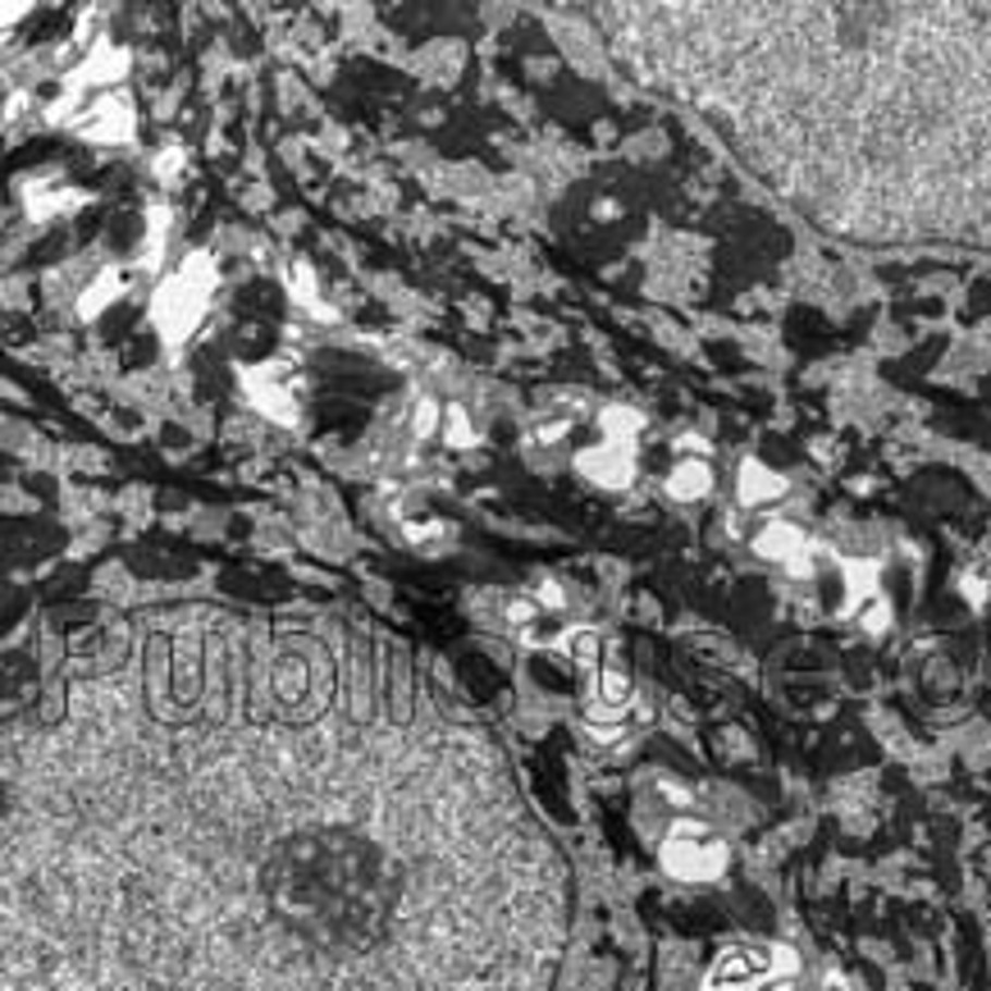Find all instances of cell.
Segmentation results:
<instances>
[{"instance_id":"obj_1","label":"cell","mask_w":991,"mask_h":991,"mask_svg":"<svg viewBox=\"0 0 991 991\" xmlns=\"http://www.w3.org/2000/svg\"><path fill=\"white\" fill-rule=\"evenodd\" d=\"M366 658L311 631L247 645L261 772V799H247L206 626L151 631L142 668L224 795L206 799L193 782L197 813L160 786L147 805L164 818L87 828L124 859L5 864V891L129 882L87 909L91 928H124L91 946L83 978L124 955L114 987L133 991H545L562 901L539 828H430V813L462 809L457 795L393 799L389 741L362 759L384 726L352 718Z\"/></svg>"},{"instance_id":"obj_2","label":"cell","mask_w":991,"mask_h":991,"mask_svg":"<svg viewBox=\"0 0 991 991\" xmlns=\"http://www.w3.org/2000/svg\"><path fill=\"white\" fill-rule=\"evenodd\" d=\"M626 64L864 243L991 247V5H612Z\"/></svg>"},{"instance_id":"obj_3","label":"cell","mask_w":991,"mask_h":991,"mask_svg":"<svg viewBox=\"0 0 991 991\" xmlns=\"http://www.w3.org/2000/svg\"><path fill=\"white\" fill-rule=\"evenodd\" d=\"M210 293H216V261H210L206 252H193L170 283H160V293L151 302V320L160 329V343L170 352L183 347L187 334L197 329V320L206 316Z\"/></svg>"},{"instance_id":"obj_4","label":"cell","mask_w":991,"mask_h":991,"mask_svg":"<svg viewBox=\"0 0 991 991\" xmlns=\"http://www.w3.org/2000/svg\"><path fill=\"white\" fill-rule=\"evenodd\" d=\"M124 74H129V56L114 51V46H97V51H91L78 69H69V74H64V97L51 106V124H69L78 114V106L91 101L87 91L120 83Z\"/></svg>"},{"instance_id":"obj_5","label":"cell","mask_w":991,"mask_h":991,"mask_svg":"<svg viewBox=\"0 0 991 991\" xmlns=\"http://www.w3.org/2000/svg\"><path fill=\"white\" fill-rule=\"evenodd\" d=\"M722 864H726L722 841H713L704 828H695V822H681V828L663 841V868L672 878L704 882V878H718Z\"/></svg>"},{"instance_id":"obj_6","label":"cell","mask_w":991,"mask_h":991,"mask_svg":"<svg viewBox=\"0 0 991 991\" xmlns=\"http://www.w3.org/2000/svg\"><path fill=\"white\" fill-rule=\"evenodd\" d=\"M243 389L252 397L256 412H266L279 425H297V389H293V370L289 362H261V366H247L243 370Z\"/></svg>"},{"instance_id":"obj_7","label":"cell","mask_w":991,"mask_h":991,"mask_svg":"<svg viewBox=\"0 0 991 991\" xmlns=\"http://www.w3.org/2000/svg\"><path fill=\"white\" fill-rule=\"evenodd\" d=\"M133 124H137V114L120 91H106V97H97L87 110H78L74 120H69V129H78L91 142H129Z\"/></svg>"},{"instance_id":"obj_8","label":"cell","mask_w":991,"mask_h":991,"mask_svg":"<svg viewBox=\"0 0 991 991\" xmlns=\"http://www.w3.org/2000/svg\"><path fill=\"white\" fill-rule=\"evenodd\" d=\"M576 470L585 480L603 485V489H626L635 480V448H622V443L585 448V453L576 457Z\"/></svg>"},{"instance_id":"obj_9","label":"cell","mask_w":991,"mask_h":991,"mask_svg":"<svg viewBox=\"0 0 991 991\" xmlns=\"http://www.w3.org/2000/svg\"><path fill=\"white\" fill-rule=\"evenodd\" d=\"M289 293H293V302H297V306H306V311H316V320H339V316H334V306H325L320 283H316L311 266H302V261H293V266H289Z\"/></svg>"},{"instance_id":"obj_10","label":"cell","mask_w":991,"mask_h":991,"mask_svg":"<svg viewBox=\"0 0 991 991\" xmlns=\"http://www.w3.org/2000/svg\"><path fill=\"white\" fill-rule=\"evenodd\" d=\"M708 485H713V476H708V466H704V462H695V457L676 462V470L668 476V493H672V499H681V503L704 499Z\"/></svg>"},{"instance_id":"obj_11","label":"cell","mask_w":991,"mask_h":991,"mask_svg":"<svg viewBox=\"0 0 991 991\" xmlns=\"http://www.w3.org/2000/svg\"><path fill=\"white\" fill-rule=\"evenodd\" d=\"M124 289H129V279L120 274V270H106L97 283H91V289L78 297V311L87 316V320H97L101 311H106V306H114V302H120L124 297Z\"/></svg>"},{"instance_id":"obj_12","label":"cell","mask_w":991,"mask_h":991,"mask_svg":"<svg viewBox=\"0 0 991 991\" xmlns=\"http://www.w3.org/2000/svg\"><path fill=\"white\" fill-rule=\"evenodd\" d=\"M782 489H786V480L772 476L763 462H745V466H741V499H745V503H772Z\"/></svg>"},{"instance_id":"obj_13","label":"cell","mask_w":991,"mask_h":991,"mask_svg":"<svg viewBox=\"0 0 991 991\" xmlns=\"http://www.w3.org/2000/svg\"><path fill=\"white\" fill-rule=\"evenodd\" d=\"M759 549L763 558H776V562H795L799 566V553H805V535L799 530H791V526H768L763 535H759Z\"/></svg>"},{"instance_id":"obj_14","label":"cell","mask_w":991,"mask_h":991,"mask_svg":"<svg viewBox=\"0 0 991 991\" xmlns=\"http://www.w3.org/2000/svg\"><path fill=\"white\" fill-rule=\"evenodd\" d=\"M83 201H87L83 193H64V187H51V193H46L41 183L28 187V216L33 220H46V216H56V210H74Z\"/></svg>"},{"instance_id":"obj_15","label":"cell","mask_w":991,"mask_h":991,"mask_svg":"<svg viewBox=\"0 0 991 991\" xmlns=\"http://www.w3.org/2000/svg\"><path fill=\"white\" fill-rule=\"evenodd\" d=\"M645 430V420L635 416L631 407H608L603 412V443H622V448H635V435Z\"/></svg>"},{"instance_id":"obj_16","label":"cell","mask_w":991,"mask_h":991,"mask_svg":"<svg viewBox=\"0 0 991 991\" xmlns=\"http://www.w3.org/2000/svg\"><path fill=\"white\" fill-rule=\"evenodd\" d=\"M443 443L448 448H470V443H476V425H470V416L462 407L443 412Z\"/></svg>"},{"instance_id":"obj_17","label":"cell","mask_w":991,"mask_h":991,"mask_svg":"<svg viewBox=\"0 0 991 991\" xmlns=\"http://www.w3.org/2000/svg\"><path fill=\"white\" fill-rule=\"evenodd\" d=\"M535 612H539V603H535V599H512V603H507V622H512V626H522V635H526V626L535 622Z\"/></svg>"},{"instance_id":"obj_18","label":"cell","mask_w":991,"mask_h":991,"mask_svg":"<svg viewBox=\"0 0 991 991\" xmlns=\"http://www.w3.org/2000/svg\"><path fill=\"white\" fill-rule=\"evenodd\" d=\"M435 430H443V420H439V407L425 397V403L416 407V435L425 439V435H435Z\"/></svg>"},{"instance_id":"obj_19","label":"cell","mask_w":991,"mask_h":991,"mask_svg":"<svg viewBox=\"0 0 991 991\" xmlns=\"http://www.w3.org/2000/svg\"><path fill=\"white\" fill-rule=\"evenodd\" d=\"M183 174V151L174 147V151H160L156 156V179H164V183H170V179H179Z\"/></svg>"},{"instance_id":"obj_20","label":"cell","mask_w":991,"mask_h":991,"mask_svg":"<svg viewBox=\"0 0 991 991\" xmlns=\"http://www.w3.org/2000/svg\"><path fill=\"white\" fill-rule=\"evenodd\" d=\"M535 603H545V608H562V589L558 585H539V599Z\"/></svg>"}]
</instances>
